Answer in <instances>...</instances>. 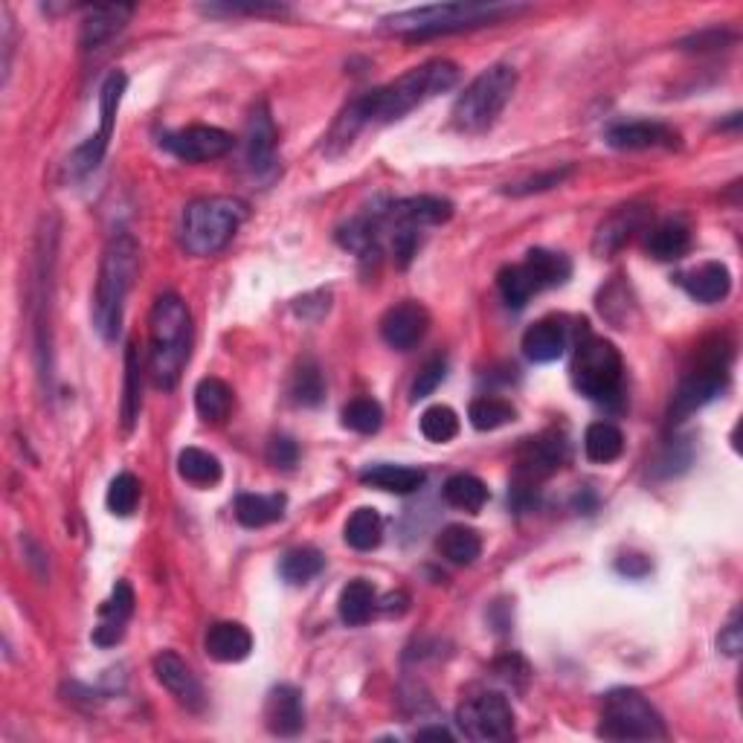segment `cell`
<instances>
[{"instance_id": "cell-1", "label": "cell", "mask_w": 743, "mask_h": 743, "mask_svg": "<svg viewBox=\"0 0 743 743\" xmlns=\"http://www.w3.org/2000/svg\"><path fill=\"white\" fill-rule=\"evenodd\" d=\"M456 82L459 68L453 61H424L419 68L399 76L395 82L383 84V88H375V91L363 93L361 99H354L352 106L345 108L343 117H340L338 125H334L329 140L340 145L352 143L354 134L363 131L367 125H390V122H399L401 117H406V113L415 111L424 102H430L439 93L451 91Z\"/></svg>"}, {"instance_id": "cell-2", "label": "cell", "mask_w": 743, "mask_h": 743, "mask_svg": "<svg viewBox=\"0 0 743 743\" xmlns=\"http://www.w3.org/2000/svg\"><path fill=\"white\" fill-rule=\"evenodd\" d=\"M192 354V314L178 293H163L149 320V367L158 390H174Z\"/></svg>"}, {"instance_id": "cell-3", "label": "cell", "mask_w": 743, "mask_h": 743, "mask_svg": "<svg viewBox=\"0 0 743 743\" xmlns=\"http://www.w3.org/2000/svg\"><path fill=\"white\" fill-rule=\"evenodd\" d=\"M140 271V248L128 233L108 241L102 264H99L97 297H93V323L106 340H113L122 329V311Z\"/></svg>"}, {"instance_id": "cell-4", "label": "cell", "mask_w": 743, "mask_h": 743, "mask_svg": "<svg viewBox=\"0 0 743 743\" xmlns=\"http://www.w3.org/2000/svg\"><path fill=\"white\" fill-rule=\"evenodd\" d=\"M518 9L523 7H514V3L511 7L509 3H433V7H415L386 16L383 18V30L406 38L448 36V32L494 23L505 16H514Z\"/></svg>"}, {"instance_id": "cell-5", "label": "cell", "mask_w": 743, "mask_h": 743, "mask_svg": "<svg viewBox=\"0 0 743 743\" xmlns=\"http://www.w3.org/2000/svg\"><path fill=\"white\" fill-rule=\"evenodd\" d=\"M248 221V203L230 195L198 198L183 210L181 239L192 255H215Z\"/></svg>"}, {"instance_id": "cell-6", "label": "cell", "mask_w": 743, "mask_h": 743, "mask_svg": "<svg viewBox=\"0 0 743 743\" xmlns=\"http://www.w3.org/2000/svg\"><path fill=\"white\" fill-rule=\"evenodd\" d=\"M518 91V70L509 64H491L482 70L453 102V125L465 134L489 131Z\"/></svg>"}, {"instance_id": "cell-7", "label": "cell", "mask_w": 743, "mask_h": 743, "mask_svg": "<svg viewBox=\"0 0 743 743\" xmlns=\"http://www.w3.org/2000/svg\"><path fill=\"white\" fill-rule=\"evenodd\" d=\"M622 375L624 363L616 345L584 331L575 349V361H572L575 390L595 404H616L622 395Z\"/></svg>"}, {"instance_id": "cell-8", "label": "cell", "mask_w": 743, "mask_h": 743, "mask_svg": "<svg viewBox=\"0 0 743 743\" xmlns=\"http://www.w3.org/2000/svg\"><path fill=\"white\" fill-rule=\"evenodd\" d=\"M599 735L610 741H660L669 732L660 712L636 689H616L604 697Z\"/></svg>"}, {"instance_id": "cell-9", "label": "cell", "mask_w": 743, "mask_h": 743, "mask_svg": "<svg viewBox=\"0 0 743 743\" xmlns=\"http://www.w3.org/2000/svg\"><path fill=\"white\" fill-rule=\"evenodd\" d=\"M729 378V349L721 343L706 345L700 349L697 367L689 369L685 378L680 381L674 392V401H671V424L674 421H685L691 413H697L709 401H714L723 392Z\"/></svg>"}, {"instance_id": "cell-10", "label": "cell", "mask_w": 743, "mask_h": 743, "mask_svg": "<svg viewBox=\"0 0 743 743\" xmlns=\"http://www.w3.org/2000/svg\"><path fill=\"white\" fill-rule=\"evenodd\" d=\"M462 735L480 743H500L514 737V712L500 691H482L468 697L456 712Z\"/></svg>"}, {"instance_id": "cell-11", "label": "cell", "mask_w": 743, "mask_h": 743, "mask_svg": "<svg viewBox=\"0 0 743 743\" xmlns=\"http://www.w3.org/2000/svg\"><path fill=\"white\" fill-rule=\"evenodd\" d=\"M128 88V76L122 70H111L108 79L102 82V91H99V131L88 140L84 145H79L70 160V169L76 174H88L99 165V160L106 158L108 143L113 137V122H117V111H120L122 93Z\"/></svg>"}, {"instance_id": "cell-12", "label": "cell", "mask_w": 743, "mask_h": 743, "mask_svg": "<svg viewBox=\"0 0 743 743\" xmlns=\"http://www.w3.org/2000/svg\"><path fill=\"white\" fill-rule=\"evenodd\" d=\"M169 154L187 163H203V160L224 158L233 149V134L215 125H189L181 131H172L160 140Z\"/></svg>"}, {"instance_id": "cell-13", "label": "cell", "mask_w": 743, "mask_h": 743, "mask_svg": "<svg viewBox=\"0 0 743 743\" xmlns=\"http://www.w3.org/2000/svg\"><path fill=\"white\" fill-rule=\"evenodd\" d=\"M151 669H154L158 683L163 685L183 709H189V712H203V706H207V694H203L201 680L192 674V669H189L178 653L174 651L158 653L154 662H151Z\"/></svg>"}, {"instance_id": "cell-14", "label": "cell", "mask_w": 743, "mask_h": 743, "mask_svg": "<svg viewBox=\"0 0 743 743\" xmlns=\"http://www.w3.org/2000/svg\"><path fill=\"white\" fill-rule=\"evenodd\" d=\"M430 329V314L428 309L415 300H404L399 305H392L386 314L381 317V338L383 343L406 352L424 340Z\"/></svg>"}, {"instance_id": "cell-15", "label": "cell", "mask_w": 743, "mask_h": 743, "mask_svg": "<svg viewBox=\"0 0 743 743\" xmlns=\"http://www.w3.org/2000/svg\"><path fill=\"white\" fill-rule=\"evenodd\" d=\"M264 723L273 735L293 737L305 729V703L302 691L293 685H273L264 700Z\"/></svg>"}, {"instance_id": "cell-16", "label": "cell", "mask_w": 743, "mask_h": 743, "mask_svg": "<svg viewBox=\"0 0 743 743\" xmlns=\"http://www.w3.org/2000/svg\"><path fill=\"white\" fill-rule=\"evenodd\" d=\"M453 215V203L448 198L439 195H415L404 198V201H395L386 207V230L390 227H435L444 224L448 218Z\"/></svg>"}, {"instance_id": "cell-17", "label": "cell", "mask_w": 743, "mask_h": 743, "mask_svg": "<svg viewBox=\"0 0 743 743\" xmlns=\"http://www.w3.org/2000/svg\"><path fill=\"white\" fill-rule=\"evenodd\" d=\"M647 207H639V203H627V207H619L613 215H608L595 230L593 250L599 255H613L616 250H622L633 233H639L642 227L647 224Z\"/></svg>"}, {"instance_id": "cell-18", "label": "cell", "mask_w": 743, "mask_h": 743, "mask_svg": "<svg viewBox=\"0 0 743 743\" xmlns=\"http://www.w3.org/2000/svg\"><path fill=\"white\" fill-rule=\"evenodd\" d=\"M608 143L622 151H642V149H674L680 143V134L674 128L662 125V122L633 120L619 122L608 131Z\"/></svg>"}, {"instance_id": "cell-19", "label": "cell", "mask_w": 743, "mask_h": 743, "mask_svg": "<svg viewBox=\"0 0 743 743\" xmlns=\"http://www.w3.org/2000/svg\"><path fill=\"white\" fill-rule=\"evenodd\" d=\"M131 613H134V590L125 581H120L113 586L111 599L99 608V627L93 631V642L102 647L117 645L125 636V624Z\"/></svg>"}, {"instance_id": "cell-20", "label": "cell", "mask_w": 743, "mask_h": 743, "mask_svg": "<svg viewBox=\"0 0 743 743\" xmlns=\"http://www.w3.org/2000/svg\"><path fill=\"white\" fill-rule=\"evenodd\" d=\"M244 149H248V163L255 174H264L268 169H273V158H277V125H273L268 106H259L250 113Z\"/></svg>"}, {"instance_id": "cell-21", "label": "cell", "mask_w": 743, "mask_h": 743, "mask_svg": "<svg viewBox=\"0 0 743 743\" xmlns=\"http://www.w3.org/2000/svg\"><path fill=\"white\" fill-rule=\"evenodd\" d=\"M676 282L685 288L691 300L703 302V305H714V302L726 300L732 291V273L723 262H706L694 268L689 273H680Z\"/></svg>"}, {"instance_id": "cell-22", "label": "cell", "mask_w": 743, "mask_h": 743, "mask_svg": "<svg viewBox=\"0 0 743 743\" xmlns=\"http://www.w3.org/2000/svg\"><path fill=\"white\" fill-rule=\"evenodd\" d=\"M203 647H207V656L215 662H241L253 651V636L244 624L218 622L207 631Z\"/></svg>"}, {"instance_id": "cell-23", "label": "cell", "mask_w": 743, "mask_h": 743, "mask_svg": "<svg viewBox=\"0 0 743 743\" xmlns=\"http://www.w3.org/2000/svg\"><path fill=\"white\" fill-rule=\"evenodd\" d=\"M131 16H134V7H125V3L93 7L91 12H88V18L82 21V36H79L82 50H97V47H102L106 41H111V38L125 27Z\"/></svg>"}, {"instance_id": "cell-24", "label": "cell", "mask_w": 743, "mask_h": 743, "mask_svg": "<svg viewBox=\"0 0 743 743\" xmlns=\"http://www.w3.org/2000/svg\"><path fill=\"white\" fill-rule=\"evenodd\" d=\"M361 482L369 485V489L386 491V494H413V491H419L424 485V471L421 468L381 462V465L363 468Z\"/></svg>"}, {"instance_id": "cell-25", "label": "cell", "mask_w": 743, "mask_h": 743, "mask_svg": "<svg viewBox=\"0 0 743 743\" xmlns=\"http://www.w3.org/2000/svg\"><path fill=\"white\" fill-rule=\"evenodd\" d=\"M523 271H526L529 282L534 285V291L541 293L546 288L563 285L572 273L570 259L563 253H552V250L534 248L529 250L526 259H523Z\"/></svg>"}, {"instance_id": "cell-26", "label": "cell", "mask_w": 743, "mask_h": 743, "mask_svg": "<svg viewBox=\"0 0 743 743\" xmlns=\"http://www.w3.org/2000/svg\"><path fill=\"white\" fill-rule=\"evenodd\" d=\"M566 349V331L558 320H541V323L529 325L523 334V352L532 363H552L558 361Z\"/></svg>"}, {"instance_id": "cell-27", "label": "cell", "mask_w": 743, "mask_h": 743, "mask_svg": "<svg viewBox=\"0 0 743 743\" xmlns=\"http://www.w3.org/2000/svg\"><path fill=\"white\" fill-rule=\"evenodd\" d=\"M285 494H241L235 500V520L248 529L271 526L285 514Z\"/></svg>"}, {"instance_id": "cell-28", "label": "cell", "mask_w": 743, "mask_h": 743, "mask_svg": "<svg viewBox=\"0 0 743 743\" xmlns=\"http://www.w3.org/2000/svg\"><path fill=\"white\" fill-rule=\"evenodd\" d=\"M647 253L660 262H674V259H683L691 248V230L683 221H662L647 233L645 241Z\"/></svg>"}, {"instance_id": "cell-29", "label": "cell", "mask_w": 743, "mask_h": 743, "mask_svg": "<svg viewBox=\"0 0 743 743\" xmlns=\"http://www.w3.org/2000/svg\"><path fill=\"white\" fill-rule=\"evenodd\" d=\"M375 586L369 584L363 579H354L343 586V593H340V619H343L349 627H361L372 619L375 613Z\"/></svg>"}, {"instance_id": "cell-30", "label": "cell", "mask_w": 743, "mask_h": 743, "mask_svg": "<svg viewBox=\"0 0 743 743\" xmlns=\"http://www.w3.org/2000/svg\"><path fill=\"white\" fill-rule=\"evenodd\" d=\"M584 451L590 462L595 465H610V462H616L624 451V435L616 424H610V421H595L586 428L584 435Z\"/></svg>"}, {"instance_id": "cell-31", "label": "cell", "mask_w": 743, "mask_h": 743, "mask_svg": "<svg viewBox=\"0 0 743 743\" xmlns=\"http://www.w3.org/2000/svg\"><path fill=\"white\" fill-rule=\"evenodd\" d=\"M489 485L473 476V473H453L451 480L444 482V500L448 505L459 511H468V514H476V511L485 509L489 503Z\"/></svg>"}, {"instance_id": "cell-32", "label": "cell", "mask_w": 743, "mask_h": 743, "mask_svg": "<svg viewBox=\"0 0 743 743\" xmlns=\"http://www.w3.org/2000/svg\"><path fill=\"white\" fill-rule=\"evenodd\" d=\"M195 410L203 421L221 424L233 410V390L221 378H203L195 390Z\"/></svg>"}, {"instance_id": "cell-33", "label": "cell", "mask_w": 743, "mask_h": 743, "mask_svg": "<svg viewBox=\"0 0 743 743\" xmlns=\"http://www.w3.org/2000/svg\"><path fill=\"white\" fill-rule=\"evenodd\" d=\"M439 552L456 566H471L476 558L482 555V541L480 534L468 526H448L439 534Z\"/></svg>"}, {"instance_id": "cell-34", "label": "cell", "mask_w": 743, "mask_h": 743, "mask_svg": "<svg viewBox=\"0 0 743 743\" xmlns=\"http://www.w3.org/2000/svg\"><path fill=\"white\" fill-rule=\"evenodd\" d=\"M325 566V558L320 549L314 546H297L291 552L282 555L279 563V575L288 581V584H309L311 579H317Z\"/></svg>"}, {"instance_id": "cell-35", "label": "cell", "mask_w": 743, "mask_h": 743, "mask_svg": "<svg viewBox=\"0 0 743 743\" xmlns=\"http://www.w3.org/2000/svg\"><path fill=\"white\" fill-rule=\"evenodd\" d=\"M383 541V520L375 509H358L345 523V543L358 552H372Z\"/></svg>"}, {"instance_id": "cell-36", "label": "cell", "mask_w": 743, "mask_h": 743, "mask_svg": "<svg viewBox=\"0 0 743 743\" xmlns=\"http://www.w3.org/2000/svg\"><path fill=\"white\" fill-rule=\"evenodd\" d=\"M178 473L192 485H215L221 480V462L201 448H187L178 456Z\"/></svg>"}, {"instance_id": "cell-37", "label": "cell", "mask_w": 743, "mask_h": 743, "mask_svg": "<svg viewBox=\"0 0 743 743\" xmlns=\"http://www.w3.org/2000/svg\"><path fill=\"white\" fill-rule=\"evenodd\" d=\"M140 354H137V345L128 343L125 352V395H122V428L125 433H131L137 424V415H140V406H143V395H140Z\"/></svg>"}, {"instance_id": "cell-38", "label": "cell", "mask_w": 743, "mask_h": 743, "mask_svg": "<svg viewBox=\"0 0 743 743\" xmlns=\"http://www.w3.org/2000/svg\"><path fill=\"white\" fill-rule=\"evenodd\" d=\"M468 419H471V424L476 430H500L505 428V424H511V421L518 419V410L509 404L505 399H476L471 404V410H468Z\"/></svg>"}, {"instance_id": "cell-39", "label": "cell", "mask_w": 743, "mask_h": 743, "mask_svg": "<svg viewBox=\"0 0 743 743\" xmlns=\"http://www.w3.org/2000/svg\"><path fill=\"white\" fill-rule=\"evenodd\" d=\"M291 395H293V401L302 406H317L320 401H323L325 381H323V372H320V367H317L314 361H302V367L293 372Z\"/></svg>"}, {"instance_id": "cell-40", "label": "cell", "mask_w": 743, "mask_h": 743, "mask_svg": "<svg viewBox=\"0 0 743 743\" xmlns=\"http://www.w3.org/2000/svg\"><path fill=\"white\" fill-rule=\"evenodd\" d=\"M421 433L435 444H444L459 435V415L448 404H433L421 413Z\"/></svg>"}, {"instance_id": "cell-41", "label": "cell", "mask_w": 743, "mask_h": 743, "mask_svg": "<svg viewBox=\"0 0 743 743\" xmlns=\"http://www.w3.org/2000/svg\"><path fill=\"white\" fill-rule=\"evenodd\" d=\"M108 509L117 518H128V514H134L137 503H140V480H137L134 473H117L108 485Z\"/></svg>"}, {"instance_id": "cell-42", "label": "cell", "mask_w": 743, "mask_h": 743, "mask_svg": "<svg viewBox=\"0 0 743 743\" xmlns=\"http://www.w3.org/2000/svg\"><path fill=\"white\" fill-rule=\"evenodd\" d=\"M496 285H500V293H503V300L509 309H523L534 293H538L532 282H529L523 264H509V268H503L500 277H496Z\"/></svg>"}, {"instance_id": "cell-43", "label": "cell", "mask_w": 743, "mask_h": 743, "mask_svg": "<svg viewBox=\"0 0 743 743\" xmlns=\"http://www.w3.org/2000/svg\"><path fill=\"white\" fill-rule=\"evenodd\" d=\"M343 424L354 433H378L383 424V406L375 399H354L345 404Z\"/></svg>"}, {"instance_id": "cell-44", "label": "cell", "mask_w": 743, "mask_h": 743, "mask_svg": "<svg viewBox=\"0 0 743 743\" xmlns=\"http://www.w3.org/2000/svg\"><path fill=\"white\" fill-rule=\"evenodd\" d=\"M444 375H448V361H444L442 354H435V358H430V361L421 367L419 378L413 381V390H410V399L421 401L428 399V395H433L435 386L444 381Z\"/></svg>"}, {"instance_id": "cell-45", "label": "cell", "mask_w": 743, "mask_h": 743, "mask_svg": "<svg viewBox=\"0 0 743 743\" xmlns=\"http://www.w3.org/2000/svg\"><path fill=\"white\" fill-rule=\"evenodd\" d=\"M570 172H572L570 165H566V169H552V172L534 174V178H529V181H523V183H514V187H509L505 192L514 198L532 195V192H546V189H552V187H561V183L570 178Z\"/></svg>"}, {"instance_id": "cell-46", "label": "cell", "mask_w": 743, "mask_h": 743, "mask_svg": "<svg viewBox=\"0 0 743 743\" xmlns=\"http://www.w3.org/2000/svg\"><path fill=\"white\" fill-rule=\"evenodd\" d=\"M297 459H300V448H297V442L288 439V435H273L271 444H268V462H271L273 468L288 471V468L297 465Z\"/></svg>"}, {"instance_id": "cell-47", "label": "cell", "mask_w": 743, "mask_h": 743, "mask_svg": "<svg viewBox=\"0 0 743 743\" xmlns=\"http://www.w3.org/2000/svg\"><path fill=\"white\" fill-rule=\"evenodd\" d=\"M741 645H743V633H741V610H732V616H729L726 627L721 631V636H717V647H721L726 656H737L741 653Z\"/></svg>"}, {"instance_id": "cell-48", "label": "cell", "mask_w": 743, "mask_h": 743, "mask_svg": "<svg viewBox=\"0 0 743 743\" xmlns=\"http://www.w3.org/2000/svg\"><path fill=\"white\" fill-rule=\"evenodd\" d=\"M726 41H732V36L723 30H706V32H697V36L685 38L683 50H697V53H703V50H717V47H723Z\"/></svg>"}, {"instance_id": "cell-49", "label": "cell", "mask_w": 743, "mask_h": 743, "mask_svg": "<svg viewBox=\"0 0 743 743\" xmlns=\"http://www.w3.org/2000/svg\"><path fill=\"white\" fill-rule=\"evenodd\" d=\"M207 12H248V16H279L285 12V7H277V3H250V7H207Z\"/></svg>"}, {"instance_id": "cell-50", "label": "cell", "mask_w": 743, "mask_h": 743, "mask_svg": "<svg viewBox=\"0 0 743 743\" xmlns=\"http://www.w3.org/2000/svg\"><path fill=\"white\" fill-rule=\"evenodd\" d=\"M647 570H651V563H647L642 555H624L622 561H619V572L631 575V579H642Z\"/></svg>"}, {"instance_id": "cell-51", "label": "cell", "mask_w": 743, "mask_h": 743, "mask_svg": "<svg viewBox=\"0 0 743 743\" xmlns=\"http://www.w3.org/2000/svg\"><path fill=\"white\" fill-rule=\"evenodd\" d=\"M419 741H453V735L444 726H430V729H419L415 732Z\"/></svg>"}]
</instances>
